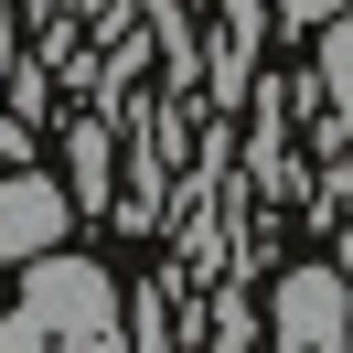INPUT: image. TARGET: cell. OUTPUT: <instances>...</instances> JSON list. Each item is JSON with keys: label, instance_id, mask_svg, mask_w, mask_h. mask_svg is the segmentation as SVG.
Instances as JSON below:
<instances>
[{"label": "cell", "instance_id": "obj_1", "mask_svg": "<svg viewBox=\"0 0 353 353\" xmlns=\"http://www.w3.org/2000/svg\"><path fill=\"white\" fill-rule=\"evenodd\" d=\"M22 321L43 332V353H118V279L97 257H32L22 279Z\"/></svg>", "mask_w": 353, "mask_h": 353}, {"label": "cell", "instance_id": "obj_7", "mask_svg": "<svg viewBox=\"0 0 353 353\" xmlns=\"http://www.w3.org/2000/svg\"><path fill=\"white\" fill-rule=\"evenodd\" d=\"M0 353H43V332H32L22 310H11V321H0Z\"/></svg>", "mask_w": 353, "mask_h": 353}, {"label": "cell", "instance_id": "obj_6", "mask_svg": "<svg viewBox=\"0 0 353 353\" xmlns=\"http://www.w3.org/2000/svg\"><path fill=\"white\" fill-rule=\"evenodd\" d=\"M279 22H300V32H321V22H343V0H279Z\"/></svg>", "mask_w": 353, "mask_h": 353}, {"label": "cell", "instance_id": "obj_2", "mask_svg": "<svg viewBox=\"0 0 353 353\" xmlns=\"http://www.w3.org/2000/svg\"><path fill=\"white\" fill-rule=\"evenodd\" d=\"M65 236H75V193H65V182H43V172H11V182H0V257H11V268L54 257Z\"/></svg>", "mask_w": 353, "mask_h": 353}, {"label": "cell", "instance_id": "obj_3", "mask_svg": "<svg viewBox=\"0 0 353 353\" xmlns=\"http://www.w3.org/2000/svg\"><path fill=\"white\" fill-rule=\"evenodd\" d=\"M279 353H343V268L279 279Z\"/></svg>", "mask_w": 353, "mask_h": 353}, {"label": "cell", "instance_id": "obj_5", "mask_svg": "<svg viewBox=\"0 0 353 353\" xmlns=\"http://www.w3.org/2000/svg\"><path fill=\"white\" fill-rule=\"evenodd\" d=\"M75 172H86V203L108 193V139H97V129H75Z\"/></svg>", "mask_w": 353, "mask_h": 353}, {"label": "cell", "instance_id": "obj_4", "mask_svg": "<svg viewBox=\"0 0 353 353\" xmlns=\"http://www.w3.org/2000/svg\"><path fill=\"white\" fill-rule=\"evenodd\" d=\"M321 97H332V129H343V97H353V32L321 22Z\"/></svg>", "mask_w": 353, "mask_h": 353}]
</instances>
